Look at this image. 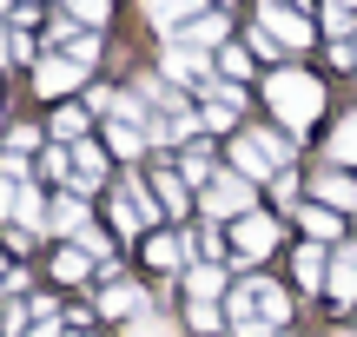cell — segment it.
Wrapping results in <instances>:
<instances>
[{
    "mask_svg": "<svg viewBox=\"0 0 357 337\" xmlns=\"http://www.w3.org/2000/svg\"><path fill=\"white\" fill-rule=\"evenodd\" d=\"M159 205H166V212H185V185H178L172 172H159Z\"/></svg>",
    "mask_w": 357,
    "mask_h": 337,
    "instance_id": "18",
    "label": "cell"
},
{
    "mask_svg": "<svg viewBox=\"0 0 357 337\" xmlns=\"http://www.w3.org/2000/svg\"><path fill=\"white\" fill-rule=\"evenodd\" d=\"M40 166H47V179H66V152H60V146H47V159H40Z\"/></svg>",
    "mask_w": 357,
    "mask_h": 337,
    "instance_id": "25",
    "label": "cell"
},
{
    "mask_svg": "<svg viewBox=\"0 0 357 337\" xmlns=\"http://www.w3.org/2000/svg\"><path fill=\"white\" fill-rule=\"evenodd\" d=\"M126 337H172V324H166V318H132Z\"/></svg>",
    "mask_w": 357,
    "mask_h": 337,
    "instance_id": "20",
    "label": "cell"
},
{
    "mask_svg": "<svg viewBox=\"0 0 357 337\" xmlns=\"http://www.w3.org/2000/svg\"><path fill=\"white\" fill-rule=\"evenodd\" d=\"M305 232H311V238H331V232H337V219H331V212H318V205H311V212H305Z\"/></svg>",
    "mask_w": 357,
    "mask_h": 337,
    "instance_id": "21",
    "label": "cell"
},
{
    "mask_svg": "<svg viewBox=\"0 0 357 337\" xmlns=\"http://www.w3.org/2000/svg\"><path fill=\"white\" fill-rule=\"evenodd\" d=\"M113 152H139V132H132V126H113Z\"/></svg>",
    "mask_w": 357,
    "mask_h": 337,
    "instance_id": "24",
    "label": "cell"
},
{
    "mask_svg": "<svg viewBox=\"0 0 357 337\" xmlns=\"http://www.w3.org/2000/svg\"><path fill=\"white\" fill-rule=\"evenodd\" d=\"M284 152H291V146H284L278 132H245V139H238V166H245V172H258V179H265V172L278 166Z\"/></svg>",
    "mask_w": 357,
    "mask_h": 337,
    "instance_id": "3",
    "label": "cell"
},
{
    "mask_svg": "<svg viewBox=\"0 0 357 337\" xmlns=\"http://www.w3.org/2000/svg\"><path fill=\"white\" fill-rule=\"evenodd\" d=\"M318 192L331 198L337 212H357V179H337V172H318Z\"/></svg>",
    "mask_w": 357,
    "mask_h": 337,
    "instance_id": "11",
    "label": "cell"
},
{
    "mask_svg": "<svg viewBox=\"0 0 357 337\" xmlns=\"http://www.w3.org/2000/svg\"><path fill=\"white\" fill-rule=\"evenodd\" d=\"M245 205H252V185L245 179H218L212 192H205V212H212V219H238Z\"/></svg>",
    "mask_w": 357,
    "mask_h": 337,
    "instance_id": "5",
    "label": "cell"
},
{
    "mask_svg": "<svg viewBox=\"0 0 357 337\" xmlns=\"http://www.w3.org/2000/svg\"><path fill=\"white\" fill-rule=\"evenodd\" d=\"M139 304H146V298H139V291H132V285H113V291H106V298H100V311H106V318H132V311H139Z\"/></svg>",
    "mask_w": 357,
    "mask_h": 337,
    "instance_id": "13",
    "label": "cell"
},
{
    "mask_svg": "<svg viewBox=\"0 0 357 337\" xmlns=\"http://www.w3.org/2000/svg\"><path fill=\"white\" fill-rule=\"evenodd\" d=\"M53 126H60V139H79V126H86V113H60Z\"/></svg>",
    "mask_w": 357,
    "mask_h": 337,
    "instance_id": "23",
    "label": "cell"
},
{
    "mask_svg": "<svg viewBox=\"0 0 357 337\" xmlns=\"http://www.w3.org/2000/svg\"><path fill=\"white\" fill-rule=\"evenodd\" d=\"M331 7H351V0H331Z\"/></svg>",
    "mask_w": 357,
    "mask_h": 337,
    "instance_id": "27",
    "label": "cell"
},
{
    "mask_svg": "<svg viewBox=\"0 0 357 337\" xmlns=\"http://www.w3.org/2000/svg\"><path fill=\"white\" fill-rule=\"evenodd\" d=\"M258 26H265L278 47H311V20H298V13L278 7V0H258Z\"/></svg>",
    "mask_w": 357,
    "mask_h": 337,
    "instance_id": "2",
    "label": "cell"
},
{
    "mask_svg": "<svg viewBox=\"0 0 357 337\" xmlns=\"http://www.w3.org/2000/svg\"><path fill=\"white\" fill-rule=\"evenodd\" d=\"M139 7H146V20H159V26H172V33H178L185 20H199V13H205V0H139Z\"/></svg>",
    "mask_w": 357,
    "mask_h": 337,
    "instance_id": "8",
    "label": "cell"
},
{
    "mask_svg": "<svg viewBox=\"0 0 357 337\" xmlns=\"http://www.w3.org/2000/svg\"><path fill=\"white\" fill-rule=\"evenodd\" d=\"M298 285H305V291H318V285H324V251H318V245L298 251Z\"/></svg>",
    "mask_w": 357,
    "mask_h": 337,
    "instance_id": "14",
    "label": "cell"
},
{
    "mask_svg": "<svg viewBox=\"0 0 357 337\" xmlns=\"http://www.w3.org/2000/svg\"><path fill=\"white\" fill-rule=\"evenodd\" d=\"M66 53H73V60H79V66H86V60H93V53H100V40H93V33H73V40H66Z\"/></svg>",
    "mask_w": 357,
    "mask_h": 337,
    "instance_id": "22",
    "label": "cell"
},
{
    "mask_svg": "<svg viewBox=\"0 0 357 337\" xmlns=\"http://www.w3.org/2000/svg\"><path fill=\"white\" fill-rule=\"evenodd\" d=\"M7 53H13V33H7V26H0V60H7Z\"/></svg>",
    "mask_w": 357,
    "mask_h": 337,
    "instance_id": "26",
    "label": "cell"
},
{
    "mask_svg": "<svg viewBox=\"0 0 357 337\" xmlns=\"http://www.w3.org/2000/svg\"><path fill=\"white\" fill-rule=\"evenodd\" d=\"M66 13H73V20H86V26H106V0H66Z\"/></svg>",
    "mask_w": 357,
    "mask_h": 337,
    "instance_id": "17",
    "label": "cell"
},
{
    "mask_svg": "<svg viewBox=\"0 0 357 337\" xmlns=\"http://www.w3.org/2000/svg\"><path fill=\"white\" fill-rule=\"evenodd\" d=\"M218 40H225V13H199V20H185V26H178V33H172V47H192V53H205V47H218Z\"/></svg>",
    "mask_w": 357,
    "mask_h": 337,
    "instance_id": "4",
    "label": "cell"
},
{
    "mask_svg": "<svg viewBox=\"0 0 357 337\" xmlns=\"http://www.w3.org/2000/svg\"><path fill=\"white\" fill-rule=\"evenodd\" d=\"M331 298H337V304H351V298H357V245L337 251V265H331Z\"/></svg>",
    "mask_w": 357,
    "mask_h": 337,
    "instance_id": "9",
    "label": "cell"
},
{
    "mask_svg": "<svg viewBox=\"0 0 357 337\" xmlns=\"http://www.w3.org/2000/svg\"><path fill=\"white\" fill-rule=\"evenodd\" d=\"M218 285H225V278H218L212 265H199V272L185 278V291H192V304H212V298H218Z\"/></svg>",
    "mask_w": 357,
    "mask_h": 337,
    "instance_id": "15",
    "label": "cell"
},
{
    "mask_svg": "<svg viewBox=\"0 0 357 337\" xmlns=\"http://www.w3.org/2000/svg\"><path fill=\"white\" fill-rule=\"evenodd\" d=\"M93 179H106V152L100 146H79V185H93Z\"/></svg>",
    "mask_w": 357,
    "mask_h": 337,
    "instance_id": "16",
    "label": "cell"
},
{
    "mask_svg": "<svg viewBox=\"0 0 357 337\" xmlns=\"http://www.w3.org/2000/svg\"><path fill=\"white\" fill-rule=\"evenodd\" d=\"M231 238H238V258H265V251L278 245V225H271V219H238Z\"/></svg>",
    "mask_w": 357,
    "mask_h": 337,
    "instance_id": "6",
    "label": "cell"
},
{
    "mask_svg": "<svg viewBox=\"0 0 357 337\" xmlns=\"http://www.w3.org/2000/svg\"><path fill=\"white\" fill-rule=\"evenodd\" d=\"M265 100H271V113H278L291 132H305L311 119L324 113V86L311 73H271V93H265Z\"/></svg>",
    "mask_w": 357,
    "mask_h": 337,
    "instance_id": "1",
    "label": "cell"
},
{
    "mask_svg": "<svg viewBox=\"0 0 357 337\" xmlns=\"http://www.w3.org/2000/svg\"><path fill=\"white\" fill-rule=\"evenodd\" d=\"M331 159H337V166H357V113L337 119V132H331Z\"/></svg>",
    "mask_w": 357,
    "mask_h": 337,
    "instance_id": "12",
    "label": "cell"
},
{
    "mask_svg": "<svg viewBox=\"0 0 357 337\" xmlns=\"http://www.w3.org/2000/svg\"><path fill=\"white\" fill-rule=\"evenodd\" d=\"M212 7H225V0H212Z\"/></svg>",
    "mask_w": 357,
    "mask_h": 337,
    "instance_id": "28",
    "label": "cell"
},
{
    "mask_svg": "<svg viewBox=\"0 0 357 337\" xmlns=\"http://www.w3.org/2000/svg\"><path fill=\"white\" fill-rule=\"evenodd\" d=\"M79 73H86V66H79L73 53H53V60H40V93H66V86H79Z\"/></svg>",
    "mask_w": 357,
    "mask_h": 337,
    "instance_id": "7",
    "label": "cell"
},
{
    "mask_svg": "<svg viewBox=\"0 0 357 337\" xmlns=\"http://www.w3.org/2000/svg\"><path fill=\"white\" fill-rule=\"evenodd\" d=\"M146 258H153L159 272H172V265H178V238H153V245H146Z\"/></svg>",
    "mask_w": 357,
    "mask_h": 337,
    "instance_id": "19",
    "label": "cell"
},
{
    "mask_svg": "<svg viewBox=\"0 0 357 337\" xmlns=\"http://www.w3.org/2000/svg\"><path fill=\"white\" fill-rule=\"evenodd\" d=\"M79 225H86V205H79V192H66L60 205L47 212V232H79Z\"/></svg>",
    "mask_w": 357,
    "mask_h": 337,
    "instance_id": "10",
    "label": "cell"
}]
</instances>
